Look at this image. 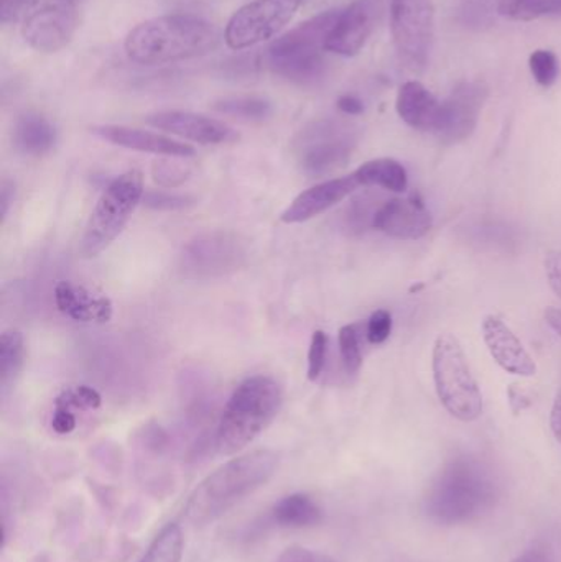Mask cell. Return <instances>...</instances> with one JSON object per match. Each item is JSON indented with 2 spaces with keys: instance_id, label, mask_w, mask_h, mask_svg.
Returning a JSON list of instances; mask_svg holds the SVG:
<instances>
[{
  "instance_id": "obj_1",
  "label": "cell",
  "mask_w": 561,
  "mask_h": 562,
  "mask_svg": "<svg viewBox=\"0 0 561 562\" xmlns=\"http://www.w3.org/2000/svg\"><path fill=\"white\" fill-rule=\"evenodd\" d=\"M500 501L496 475L484 462L461 456L448 462L425 495V514L438 525L470 524L490 514Z\"/></svg>"
},
{
  "instance_id": "obj_2",
  "label": "cell",
  "mask_w": 561,
  "mask_h": 562,
  "mask_svg": "<svg viewBox=\"0 0 561 562\" xmlns=\"http://www.w3.org/2000/svg\"><path fill=\"white\" fill-rule=\"evenodd\" d=\"M280 456L270 449L246 452L211 472L194 487L184 517L194 527H207L259 491L276 475Z\"/></svg>"
},
{
  "instance_id": "obj_3",
  "label": "cell",
  "mask_w": 561,
  "mask_h": 562,
  "mask_svg": "<svg viewBox=\"0 0 561 562\" xmlns=\"http://www.w3.org/2000/svg\"><path fill=\"white\" fill-rule=\"evenodd\" d=\"M220 30L191 13H171L138 23L125 36V55L144 66L167 65L210 55L220 46Z\"/></svg>"
},
{
  "instance_id": "obj_4",
  "label": "cell",
  "mask_w": 561,
  "mask_h": 562,
  "mask_svg": "<svg viewBox=\"0 0 561 562\" xmlns=\"http://www.w3.org/2000/svg\"><path fill=\"white\" fill-rule=\"evenodd\" d=\"M283 392L270 375H254L239 383L224 406L216 431L220 454L233 456L262 435L282 408Z\"/></svg>"
},
{
  "instance_id": "obj_5",
  "label": "cell",
  "mask_w": 561,
  "mask_h": 562,
  "mask_svg": "<svg viewBox=\"0 0 561 562\" xmlns=\"http://www.w3.org/2000/svg\"><path fill=\"white\" fill-rule=\"evenodd\" d=\"M339 10H326L290 32L283 33L267 49V65L277 76L308 85L325 75L326 40Z\"/></svg>"
},
{
  "instance_id": "obj_6",
  "label": "cell",
  "mask_w": 561,
  "mask_h": 562,
  "mask_svg": "<svg viewBox=\"0 0 561 562\" xmlns=\"http://www.w3.org/2000/svg\"><path fill=\"white\" fill-rule=\"evenodd\" d=\"M144 196V177L141 171L128 170L114 178L102 191L86 224L79 243L81 256L94 259L104 252L121 236Z\"/></svg>"
},
{
  "instance_id": "obj_7",
  "label": "cell",
  "mask_w": 561,
  "mask_h": 562,
  "mask_svg": "<svg viewBox=\"0 0 561 562\" xmlns=\"http://www.w3.org/2000/svg\"><path fill=\"white\" fill-rule=\"evenodd\" d=\"M434 379L438 398L460 422H476L483 413V393L471 373L460 340L441 334L434 346Z\"/></svg>"
},
{
  "instance_id": "obj_8",
  "label": "cell",
  "mask_w": 561,
  "mask_h": 562,
  "mask_svg": "<svg viewBox=\"0 0 561 562\" xmlns=\"http://www.w3.org/2000/svg\"><path fill=\"white\" fill-rule=\"evenodd\" d=\"M250 244L233 231L198 234L181 247L177 272L187 280H210L239 272L247 266Z\"/></svg>"
},
{
  "instance_id": "obj_9",
  "label": "cell",
  "mask_w": 561,
  "mask_h": 562,
  "mask_svg": "<svg viewBox=\"0 0 561 562\" xmlns=\"http://www.w3.org/2000/svg\"><path fill=\"white\" fill-rule=\"evenodd\" d=\"M358 144L355 125L336 119L310 122L293 138L296 165L308 177L333 173L348 164Z\"/></svg>"
},
{
  "instance_id": "obj_10",
  "label": "cell",
  "mask_w": 561,
  "mask_h": 562,
  "mask_svg": "<svg viewBox=\"0 0 561 562\" xmlns=\"http://www.w3.org/2000/svg\"><path fill=\"white\" fill-rule=\"evenodd\" d=\"M391 26L401 61L412 71H422L434 48V0H391Z\"/></svg>"
},
{
  "instance_id": "obj_11",
  "label": "cell",
  "mask_w": 561,
  "mask_h": 562,
  "mask_svg": "<svg viewBox=\"0 0 561 562\" xmlns=\"http://www.w3.org/2000/svg\"><path fill=\"white\" fill-rule=\"evenodd\" d=\"M303 0H253L237 9L224 30L231 49H246L279 35L295 16Z\"/></svg>"
},
{
  "instance_id": "obj_12",
  "label": "cell",
  "mask_w": 561,
  "mask_h": 562,
  "mask_svg": "<svg viewBox=\"0 0 561 562\" xmlns=\"http://www.w3.org/2000/svg\"><path fill=\"white\" fill-rule=\"evenodd\" d=\"M78 5L76 0H42L23 22V40L40 53L66 48L78 29Z\"/></svg>"
},
{
  "instance_id": "obj_13",
  "label": "cell",
  "mask_w": 561,
  "mask_h": 562,
  "mask_svg": "<svg viewBox=\"0 0 561 562\" xmlns=\"http://www.w3.org/2000/svg\"><path fill=\"white\" fill-rule=\"evenodd\" d=\"M490 89L484 81L460 82L441 102L434 134L447 145L468 140L476 131Z\"/></svg>"
},
{
  "instance_id": "obj_14",
  "label": "cell",
  "mask_w": 561,
  "mask_h": 562,
  "mask_svg": "<svg viewBox=\"0 0 561 562\" xmlns=\"http://www.w3.org/2000/svg\"><path fill=\"white\" fill-rule=\"evenodd\" d=\"M384 13V0H352L339 10L338 19L326 40V52L356 56L371 38Z\"/></svg>"
},
{
  "instance_id": "obj_15",
  "label": "cell",
  "mask_w": 561,
  "mask_h": 562,
  "mask_svg": "<svg viewBox=\"0 0 561 562\" xmlns=\"http://www.w3.org/2000/svg\"><path fill=\"white\" fill-rule=\"evenodd\" d=\"M145 122L158 131L178 135L201 145L236 144L240 135L236 128L217 119L188 111H161L147 115Z\"/></svg>"
},
{
  "instance_id": "obj_16",
  "label": "cell",
  "mask_w": 561,
  "mask_h": 562,
  "mask_svg": "<svg viewBox=\"0 0 561 562\" xmlns=\"http://www.w3.org/2000/svg\"><path fill=\"white\" fill-rule=\"evenodd\" d=\"M372 227L385 236L399 240H418L427 236L434 227V217L418 194L407 200L385 201L375 211Z\"/></svg>"
},
{
  "instance_id": "obj_17",
  "label": "cell",
  "mask_w": 561,
  "mask_h": 562,
  "mask_svg": "<svg viewBox=\"0 0 561 562\" xmlns=\"http://www.w3.org/2000/svg\"><path fill=\"white\" fill-rule=\"evenodd\" d=\"M359 184L355 173L348 177L333 178V180L323 181L315 184L310 190L300 193L290 206L280 214V221L283 224H302L319 214L332 210L336 204L345 201L349 194L355 193Z\"/></svg>"
},
{
  "instance_id": "obj_18",
  "label": "cell",
  "mask_w": 561,
  "mask_h": 562,
  "mask_svg": "<svg viewBox=\"0 0 561 562\" xmlns=\"http://www.w3.org/2000/svg\"><path fill=\"white\" fill-rule=\"evenodd\" d=\"M92 134L102 140L128 150L154 154L167 158H191L197 155L193 145L175 140L167 135L155 132L142 131V128L125 127V125H98L92 127Z\"/></svg>"
},
{
  "instance_id": "obj_19",
  "label": "cell",
  "mask_w": 561,
  "mask_h": 562,
  "mask_svg": "<svg viewBox=\"0 0 561 562\" xmlns=\"http://www.w3.org/2000/svg\"><path fill=\"white\" fill-rule=\"evenodd\" d=\"M483 337L491 357L497 366L513 375L534 376L537 363L527 352L519 337L497 316H486L483 321Z\"/></svg>"
},
{
  "instance_id": "obj_20",
  "label": "cell",
  "mask_w": 561,
  "mask_h": 562,
  "mask_svg": "<svg viewBox=\"0 0 561 562\" xmlns=\"http://www.w3.org/2000/svg\"><path fill=\"white\" fill-rule=\"evenodd\" d=\"M56 310L76 323H108L114 314L112 301L81 284L61 280L53 288Z\"/></svg>"
},
{
  "instance_id": "obj_21",
  "label": "cell",
  "mask_w": 561,
  "mask_h": 562,
  "mask_svg": "<svg viewBox=\"0 0 561 562\" xmlns=\"http://www.w3.org/2000/svg\"><path fill=\"white\" fill-rule=\"evenodd\" d=\"M441 102L422 82L407 81L399 89L397 112L408 127L435 132L440 117Z\"/></svg>"
},
{
  "instance_id": "obj_22",
  "label": "cell",
  "mask_w": 561,
  "mask_h": 562,
  "mask_svg": "<svg viewBox=\"0 0 561 562\" xmlns=\"http://www.w3.org/2000/svg\"><path fill=\"white\" fill-rule=\"evenodd\" d=\"M13 145L20 154L29 157H43L56 145L55 125L38 112H25L13 125Z\"/></svg>"
},
{
  "instance_id": "obj_23",
  "label": "cell",
  "mask_w": 561,
  "mask_h": 562,
  "mask_svg": "<svg viewBox=\"0 0 561 562\" xmlns=\"http://www.w3.org/2000/svg\"><path fill=\"white\" fill-rule=\"evenodd\" d=\"M323 510L308 494H290L272 508V521L280 528L303 530L322 524Z\"/></svg>"
},
{
  "instance_id": "obj_24",
  "label": "cell",
  "mask_w": 561,
  "mask_h": 562,
  "mask_svg": "<svg viewBox=\"0 0 561 562\" xmlns=\"http://www.w3.org/2000/svg\"><path fill=\"white\" fill-rule=\"evenodd\" d=\"M361 187H378L392 193H404L408 187V175L404 165L394 158H375L366 161L355 171Z\"/></svg>"
},
{
  "instance_id": "obj_25",
  "label": "cell",
  "mask_w": 561,
  "mask_h": 562,
  "mask_svg": "<svg viewBox=\"0 0 561 562\" xmlns=\"http://www.w3.org/2000/svg\"><path fill=\"white\" fill-rule=\"evenodd\" d=\"M25 366V339L19 330H5L0 337V392L7 396Z\"/></svg>"
},
{
  "instance_id": "obj_26",
  "label": "cell",
  "mask_w": 561,
  "mask_h": 562,
  "mask_svg": "<svg viewBox=\"0 0 561 562\" xmlns=\"http://www.w3.org/2000/svg\"><path fill=\"white\" fill-rule=\"evenodd\" d=\"M213 109L220 114L244 122H266L272 117L273 105L269 99L259 95H233L214 102Z\"/></svg>"
},
{
  "instance_id": "obj_27",
  "label": "cell",
  "mask_w": 561,
  "mask_h": 562,
  "mask_svg": "<svg viewBox=\"0 0 561 562\" xmlns=\"http://www.w3.org/2000/svg\"><path fill=\"white\" fill-rule=\"evenodd\" d=\"M183 531L180 525L168 524L152 541L138 562H181L183 560Z\"/></svg>"
},
{
  "instance_id": "obj_28",
  "label": "cell",
  "mask_w": 561,
  "mask_h": 562,
  "mask_svg": "<svg viewBox=\"0 0 561 562\" xmlns=\"http://www.w3.org/2000/svg\"><path fill=\"white\" fill-rule=\"evenodd\" d=\"M497 12L516 22H532L542 16L560 15L561 0H500Z\"/></svg>"
},
{
  "instance_id": "obj_29",
  "label": "cell",
  "mask_w": 561,
  "mask_h": 562,
  "mask_svg": "<svg viewBox=\"0 0 561 562\" xmlns=\"http://www.w3.org/2000/svg\"><path fill=\"white\" fill-rule=\"evenodd\" d=\"M338 340L343 366H345L349 375H355L362 366L361 344H359L358 329H356L355 324L343 326L339 329Z\"/></svg>"
},
{
  "instance_id": "obj_30",
  "label": "cell",
  "mask_w": 561,
  "mask_h": 562,
  "mask_svg": "<svg viewBox=\"0 0 561 562\" xmlns=\"http://www.w3.org/2000/svg\"><path fill=\"white\" fill-rule=\"evenodd\" d=\"M529 65L534 78L540 86L550 88L556 85L560 72L559 58L556 53L549 52V49H537L530 55Z\"/></svg>"
},
{
  "instance_id": "obj_31",
  "label": "cell",
  "mask_w": 561,
  "mask_h": 562,
  "mask_svg": "<svg viewBox=\"0 0 561 562\" xmlns=\"http://www.w3.org/2000/svg\"><path fill=\"white\" fill-rule=\"evenodd\" d=\"M102 398L98 390L91 389L88 385L72 386V389L65 390L61 395L56 398L55 405L63 406V408L81 409H98L101 406Z\"/></svg>"
},
{
  "instance_id": "obj_32",
  "label": "cell",
  "mask_w": 561,
  "mask_h": 562,
  "mask_svg": "<svg viewBox=\"0 0 561 562\" xmlns=\"http://www.w3.org/2000/svg\"><path fill=\"white\" fill-rule=\"evenodd\" d=\"M142 203L148 210L164 211V213H173V211H183L197 204V198L190 194L168 193V191H145Z\"/></svg>"
},
{
  "instance_id": "obj_33",
  "label": "cell",
  "mask_w": 561,
  "mask_h": 562,
  "mask_svg": "<svg viewBox=\"0 0 561 562\" xmlns=\"http://www.w3.org/2000/svg\"><path fill=\"white\" fill-rule=\"evenodd\" d=\"M329 339L325 330H315L310 342L308 350V375L310 382H316L323 373L326 366V356H328Z\"/></svg>"
},
{
  "instance_id": "obj_34",
  "label": "cell",
  "mask_w": 561,
  "mask_h": 562,
  "mask_svg": "<svg viewBox=\"0 0 561 562\" xmlns=\"http://www.w3.org/2000/svg\"><path fill=\"white\" fill-rule=\"evenodd\" d=\"M155 183L164 188H177L183 184L190 177L191 171L178 164H168V161H157L154 165Z\"/></svg>"
},
{
  "instance_id": "obj_35",
  "label": "cell",
  "mask_w": 561,
  "mask_h": 562,
  "mask_svg": "<svg viewBox=\"0 0 561 562\" xmlns=\"http://www.w3.org/2000/svg\"><path fill=\"white\" fill-rule=\"evenodd\" d=\"M392 333V314L385 310H378L369 317L368 339L369 342L379 346L389 339Z\"/></svg>"
},
{
  "instance_id": "obj_36",
  "label": "cell",
  "mask_w": 561,
  "mask_h": 562,
  "mask_svg": "<svg viewBox=\"0 0 561 562\" xmlns=\"http://www.w3.org/2000/svg\"><path fill=\"white\" fill-rule=\"evenodd\" d=\"M276 562H338L328 554L318 553V551L308 550V548L293 547L287 548L279 554Z\"/></svg>"
},
{
  "instance_id": "obj_37",
  "label": "cell",
  "mask_w": 561,
  "mask_h": 562,
  "mask_svg": "<svg viewBox=\"0 0 561 562\" xmlns=\"http://www.w3.org/2000/svg\"><path fill=\"white\" fill-rule=\"evenodd\" d=\"M490 0H464L463 15L464 23H470V26H481L487 23L490 16Z\"/></svg>"
},
{
  "instance_id": "obj_38",
  "label": "cell",
  "mask_w": 561,
  "mask_h": 562,
  "mask_svg": "<svg viewBox=\"0 0 561 562\" xmlns=\"http://www.w3.org/2000/svg\"><path fill=\"white\" fill-rule=\"evenodd\" d=\"M543 266H546L550 288H552L553 293L561 300V249L550 250V252L547 254Z\"/></svg>"
},
{
  "instance_id": "obj_39",
  "label": "cell",
  "mask_w": 561,
  "mask_h": 562,
  "mask_svg": "<svg viewBox=\"0 0 561 562\" xmlns=\"http://www.w3.org/2000/svg\"><path fill=\"white\" fill-rule=\"evenodd\" d=\"M78 419L71 409L63 408V406L55 405V412L52 416V428L56 435H69L75 431Z\"/></svg>"
},
{
  "instance_id": "obj_40",
  "label": "cell",
  "mask_w": 561,
  "mask_h": 562,
  "mask_svg": "<svg viewBox=\"0 0 561 562\" xmlns=\"http://www.w3.org/2000/svg\"><path fill=\"white\" fill-rule=\"evenodd\" d=\"M32 0H0V20L3 25L15 23L29 9Z\"/></svg>"
},
{
  "instance_id": "obj_41",
  "label": "cell",
  "mask_w": 561,
  "mask_h": 562,
  "mask_svg": "<svg viewBox=\"0 0 561 562\" xmlns=\"http://www.w3.org/2000/svg\"><path fill=\"white\" fill-rule=\"evenodd\" d=\"M336 108L346 115H361L364 112V102L355 94H345L336 102Z\"/></svg>"
},
{
  "instance_id": "obj_42",
  "label": "cell",
  "mask_w": 561,
  "mask_h": 562,
  "mask_svg": "<svg viewBox=\"0 0 561 562\" xmlns=\"http://www.w3.org/2000/svg\"><path fill=\"white\" fill-rule=\"evenodd\" d=\"M15 196V188L10 181H2V190H0V216H2V224H5L7 214H9L10 204L13 203Z\"/></svg>"
},
{
  "instance_id": "obj_43",
  "label": "cell",
  "mask_w": 561,
  "mask_h": 562,
  "mask_svg": "<svg viewBox=\"0 0 561 562\" xmlns=\"http://www.w3.org/2000/svg\"><path fill=\"white\" fill-rule=\"evenodd\" d=\"M510 562H556V560L547 548H532V550L526 551V553Z\"/></svg>"
},
{
  "instance_id": "obj_44",
  "label": "cell",
  "mask_w": 561,
  "mask_h": 562,
  "mask_svg": "<svg viewBox=\"0 0 561 562\" xmlns=\"http://www.w3.org/2000/svg\"><path fill=\"white\" fill-rule=\"evenodd\" d=\"M550 426H552L553 435L561 445V389L557 393L556 402H553L552 416H550Z\"/></svg>"
},
{
  "instance_id": "obj_45",
  "label": "cell",
  "mask_w": 561,
  "mask_h": 562,
  "mask_svg": "<svg viewBox=\"0 0 561 562\" xmlns=\"http://www.w3.org/2000/svg\"><path fill=\"white\" fill-rule=\"evenodd\" d=\"M543 316H546L547 324L561 337V310L559 307H547Z\"/></svg>"
},
{
  "instance_id": "obj_46",
  "label": "cell",
  "mask_w": 561,
  "mask_h": 562,
  "mask_svg": "<svg viewBox=\"0 0 561 562\" xmlns=\"http://www.w3.org/2000/svg\"><path fill=\"white\" fill-rule=\"evenodd\" d=\"M509 396L510 405H513L514 412H520V409H524L526 406L530 405V403L524 402V400L529 398H527L526 393H524L523 390L510 389Z\"/></svg>"
},
{
  "instance_id": "obj_47",
  "label": "cell",
  "mask_w": 561,
  "mask_h": 562,
  "mask_svg": "<svg viewBox=\"0 0 561 562\" xmlns=\"http://www.w3.org/2000/svg\"><path fill=\"white\" fill-rule=\"evenodd\" d=\"M76 2H81V0H76Z\"/></svg>"
}]
</instances>
